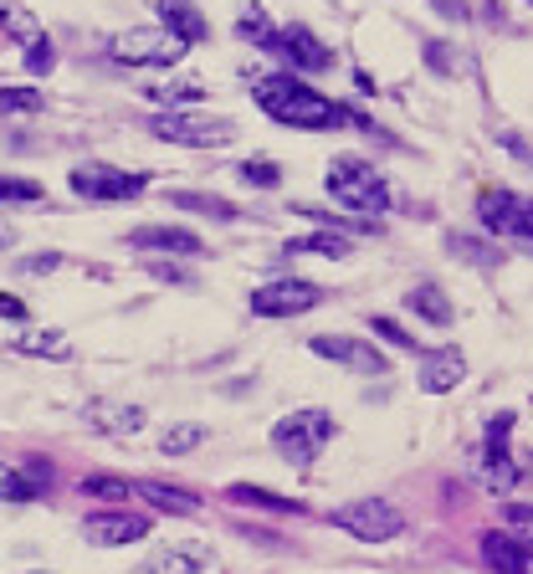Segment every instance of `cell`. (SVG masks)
Segmentation results:
<instances>
[{
  "label": "cell",
  "instance_id": "obj_1",
  "mask_svg": "<svg viewBox=\"0 0 533 574\" xmlns=\"http://www.w3.org/2000/svg\"><path fill=\"white\" fill-rule=\"evenodd\" d=\"M251 98H257V108H262L266 119L287 123V129H303V134H323V129H365V119L354 113V108H344V103L323 98V93H313L308 83H298L293 72H272V77H257L251 83Z\"/></svg>",
  "mask_w": 533,
  "mask_h": 574
},
{
  "label": "cell",
  "instance_id": "obj_2",
  "mask_svg": "<svg viewBox=\"0 0 533 574\" xmlns=\"http://www.w3.org/2000/svg\"><path fill=\"white\" fill-rule=\"evenodd\" d=\"M329 195L344 205V211H354V216H384V211H390V186H384V175L369 165V159H354V154L333 159Z\"/></svg>",
  "mask_w": 533,
  "mask_h": 574
},
{
  "label": "cell",
  "instance_id": "obj_3",
  "mask_svg": "<svg viewBox=\"0 0 533 574\" xmlns=\"http://www.w3.org/2000/svg\"><path fill=\"white\" fill-rule=\"evenodd\" d=\"M333 528H344L365 543H390L405 534V513H400L390 498H354V503H339L329 513Z\"/></svg>",
  "mask_w": 533,
  "mask_h": 574
},
{
  "label": "cell",
  "instance_id": "obj_4",
  "mask_svg": "<svg viewBox=\"0 0 533 574\" xmlns=\"http://www.w3.org/2000/svg\"><path fill=\"white\" fill-rule=\"evenodd\" d=\"M333 416L329 410H318V406H308V410H293V416H283V421L272 426V446L287 456V462H298V467H308L323 446L333 441Z\"/></svg>",
  "mask_w": 533,
  "mask_h": 574
},
{
  "label": "cell",
  "instance_id": "obj_5",
  "mask_svg": "<svg viewBox=\"0 0 533 574\" xmlns=\"http://www.w3.org/2000/svg\"><path fill=\"white\" fill-rule=\"evenodd\" d=\"M150 134L165 139V144H185V150H221L236 139V123L232 119H211V113H159L150 119Z\"/></svg>",
  "mask_w": 533,
  "mask_h": 574
},
{
  "label": "cell",
  "instance_id": "obj_6",
  "mask_svg": "<svg viewBox=\"0 0 533 574\" xmlns=\"http://www.w3.org/2000/svg\"><path fill=\"white\" fill-rule=\"evenodd\" d=\"M108 51H114V62H123V68H175L190 47H185L180 36H169L165 26H159V32H154V26H139V32L118 36Z\"/></svg>",
  "mask_w": 533,
  "mask_h": 574
},
{
  "label": "cell",
  "instance_id": "obj_7",
  "mask_svg": "<svg viewBox=\"0 0 533 574\" xmlns=\"http://www.w3.org/2000/svg\"><path fill=\"white\" fill-rule=\"evenodd\" d=\"M323 303V287L303 283V277H277V283L251 287V313L257 319H298Z\"/></svg>",
  "mask_w": 533,
  "mask_h": 574
},
{
  "label": "cell",
  "instance_id": "obj_8",
  "mask_svg": "<svg viewBox=\"0 0 533 574\" xmlns=\"http://www.w3.org/2000/svg\"><path fill=\"white\" fill-rule=\"evenodd\" d=\"M477 220H483L493 237H523L533 226V201L508 186H487L477 195Z\"/></svg>",
  "mask_w": 533,
  "mask_h": 574
},
{
  "label": "cell",
  "instance_id": "obj_9",
  "mask_svg": "<svg viewBox=\"0 0 533 574\" xmlns=\"http://www.w3.org/2000/svg\"><path fill=\"white\" fill-rule=\"evenodd\" d=\"M518 416L513 410H498L493 421H487V437H483V473H487V488H518L523 482V467L513 462V452H508V437H513Z\"/></svg>",
  "mask_w": 533,
  "mask_h": 574
},
{
  "label": "cell",
  "instance_id": "obj_10",
  "mask_svg": "<svg viewBox=\"0 0 533 574\" xmlns=\"http://www.w3.org/2000/svg\"><path fill=\"white\" fill-rule=\"evenodd\" d=\"M67 186L78 190L83 201H133L144 195V175H129V169H114V165H78L67 175Z\"/></svg>",
  "mask_w": 533,
  "mask_h": 574
},
{
  "label": "cell",
  "instance_id": "obj_11",
  "mask_svg": "<svg viewBox=\"0 0 533 574\" xmlns=\"http://www.w3.org/2000/svg\"><path fill=\"white\" fill-rule=\"evenodd\" d=\"M308 349H313L318 359H333V364L359 370V374H384V370H390V359H384L375 344L350 338V334H318V338H308Z\"/></svg>",
  "mask_w": 533,
  "mask_h": 574
},
{
  "label": "cell",
  "instance_id": "obj_12",
  "mask_svg": "<svg viewBox=\"0 0 533 574\" xmlns=\"http://www.w3.org/2000/svg\"><path fill=\"white\" fill-rule=\"evenodd\" d=\"M83 539L98 543V549H123V543L150 539V518L144 513H123V507H108V513H93L83 524Z\"/></svg>",
  "mask_w": 533,
  "mask_h": 574
},
{
  "label": "cell",
  "instance_id": "obj_13",
  "mask_svg": "<svg viewBox=\"0 0 533 574\" xmlns=\"http://www.w3.org/2000/svg\"><path fill=\"white\" fill-rule=\"evenodd\" d=\"M277 57H287L298 72H323L333 62V51L318 41L303 21H293V26H277Z\"/></svg>",
  "mask_w": 533,
  "mask_h": 574
},
{
  "label": "cell",
  "instance_id": "obj_14",
  "mask_svg": "<svg viewBox=\"0 0 533 574\" xmlns=\"http://www.w3.org/2000/svg\"><path fill=\"white\" fill-rule=\"evenodd\" d=\"M129 247H139V252H159V256H200L205 252V241H200L196 231H185V226H133Z\"/></svg>",
  "mask_w": 533,
  "mask_h": 574
},
{
  "label": "cell",
  "instance_id": "obj_15",
  "mask_svg": "<svg viewBox=\"0 0 533 574\" xmlns=\"http://www.w3.org/2000/svg\"><path fill=\"white\" fill-rule=\"evenodd\" d=\"M483 559L493 574H533V543L523 534H483Z\"/></svg>",
  "mask_w": 533,
  "mask_h": 574
},
{
  "label": "cell",
  "instance_id": "obj_16",
  "mask_svg": "<svg viewBox=\"0 0 533 574\" xmlns=\"http://www.w3.org/2000/svg\"><path fill=\"white\" fill-rule=\"evenodd\" d=\"M159 5V21H165L169 36H180L185 47H196V41H205L211 36V21L200 16L196 0H154Z\"/></svg>",
  "mask_w": 533,
  "mask_h": 574
},
{
  "label": "cell",
  "instance_id": "obj_17",
  "mask_svg": "<svg viewBox=\"0 0 533 574\" xmlns=\"http://www.w3.org/2000/svg\"><path fill=\"white\" fill-rule=\"evenodd\" d=\"M462 374H466L462 349H431L426 364H421V390L426 395H447L451 385H462Z\"/></svg>",
  "mask_w": 533,
  "mask_h": 574
},
{
  "label": "cell",
  "instance_id": "obj_18",
  "mask_svg": "<svg viewBox=\"0 0 533 574\" xmlns=\"http://www.w3.org/2000/svg\"><path fill=\"white\" fill-rule=\"evenodd\" d=\"M133 492H139L150 507H159V513H175V518H196L200 513V498H190L185 488H169V482H154V477L133 482Z\"/></svg>",
  "mask_w": 533,
  "mask_h": 574
},
{
  "label": "cell",
  "instance_id": "obj_19",
  "mask_svg": "<svg viewBox=\"0 0 533 574\" xmlns=\"http://www.w3.org/2000/svg\"><path fill=\"white\" fill-rule=\"evenodd\" d=\"M283 252H293V256H350L354 252V241H350V231H313V237H293V241H283Z\"/></svg>",
  "mask_w": 533,
  "mask_h": 574
},
{
  "label": "cell",
  "instance_id": "obj_20",
  "mask_svg": "<svg viewBox=\"0 0 533 574\" xmlns=\"http://www.w3.org/2000/svg\"><path fill=\"white\" fill-rule=\"evenodd\" d=\"M405 308H411V313H421L426 323H436V328H447V323L457 319V313H451V303H447V292H441V287H431V283L411 287V292H405Z\"/></svg>",
  "mask_w": 533,
  "mask_h": 574
},
{
  "label": "cell",
  "instance_id": "obj_21",
  "mask_svg": "<svg viewBox=\"0 0 533 574\" xmlns=\"http://www.w3.org/2000/svg\"><path fill=\"white\" fill-rule=\"evenodd\" d=\"M21 355H36V359H67L72 355V344H67L62 328H32V334L16 338Z\"/></svg>",
  "mask_w": 533,
  "mask_h": 574
},
{
  "label": "cell",
  "instance_id": "obj_22",
  "mask_svg": "<svg viewBox=\"0 0 533 574\" xmlns=\"http://www.w3.org/2000/svg\"><path fill=\"white\" fill-rule=\"evenodd\" d=\"M236 36H241V41H251V47H262V51H277V26L266 21L262 5H247V11H241V21H236Z\"/></svg>",
  "mask_w": 533,
  "mask_h": 574
},
{
  "label": "cell",
  "instance_id": "obj_23",
  "mask_svg": "<svg viewBox=\"0 0 533 574\" xmlns=\"http://www.w3.org/2000/svg\"><path fill=\"white\" fill-rule=\"evenodd\" d=\"M226 498H232V503H247V507H266V513H303V503L277 498V492H266V488H251V482H232Z\"/></svg>",
  "mask_w": 533,
  "mask_h": 574
},
{
  "label": "cell",
  "instance_id": "obj_24",
  "mask_svg": "<svg viewBox=\"0 0 533 574\" xmlns=\"http://www.w3.org/2000/svg\"><path fill=\"white\" fill-rule=\"evenodd\" d=\"M205 564V549H159L144 564V574H196Z\"/></svg>",
  "mask_w": 533,
  "mask_h": 574
},
{
  "label": "cell",
  "instance_id": "obj_25",
  "mask_svg": "<svg viewBox=\"0 0 533 574\" xmlns=\"http://www.w3.org/2000/svg\"><path fill=\"white\" fill-rule=\"evenodd\" d=\"M169 205L180 211H196V216H216V220H236V205H226L221 195H200V190H175Z\"/></svg>",
  "mask_w": 533,
  "mask_h": 574
},
{
  "label": "cell",
  "instance_id": "obj_26",
  "mask_svg": "<svg viewBox=\"0 0 533 574\" xmlns=\"http://www.w3.org/2000/svg\"><path fill=\"white\" fill-rule=\"evenodd\" d=\"M133 492V482H123V477L114 473H87L83 477V498H98V503H123Z\"/></svg>",
  "mask_w": 533,
  "mask_h": 574
},
{
  "label": "cell",
  "instance_id": "obj_27",
  "mask_svg": "<svg viewBox=\"0 0 533 574\" xmlns=\"http://www.w3.org/2000/svg\"><path fill=\"white\" fill-rule=\"evenodd\" d=\"M200 441H205V426L180 421V426H165V437H159V452H165V456H185V452H196Z\"/></svg>",
  "mask_w": 533,
  "mask_h": 574
},
{
  "label": "cell",
  "instance_id": "obj_28",
  "mask_svg": "<svg viewBox=\"0 0 533 574\" xmlns=\"http://www.w3.org/2000/svg\"><path fill=\"white\" fill-rule=\"evenodd\" d=\"M93 426H103V431H114V437H133V431H139V426H144V410H139V406L93 410Z\"/></svg>",
  "mask_w": 533,
  "mask_h": 574
},
{
  "label": "cell",
  "instance_id": "obj_29",
  "mask_svg": "<svg viewBox=\"0 0 533 574\" xmlns=\"http://www.w3.org/2000/svg\"><path fill=\"white\" fill-rule=\"evenodd\" d=\"M32 498H42V488L32 477L21 467H0V503H32Z\"/></svg>",
  "mask_w": 533,
  "mask_h": 574
},
{
  "label": "cell",
  "instance_id": "obj_30",
  "mask_svg": "<svg viewBox=\"0 0 533 574\" xmlns=\"http://www.w3.org/2000/svg\"><path fill=\"white\" fill-rule=\"evenodd\" d=\"M0 113H42L36 87H0Z\"/></svg>",
  "mask_w": 533,
  "mask_h": 574
},
{
  "label": "cell",
  "instance_id": "obj_31",
  "mask_svg": "<svg viewBox=\"0 0 533 574\" xmlns=\"http://www.w3.org/2000/svg\"><path fill=\"white\" fill-rule=\"evenodd\" d=\"M236 175H241L247 186H257V190H272L277 180H283V169L272 165V159H247V165L236 169Z\"/></svg>",
  "mask_w": 533,
  "mask_h": 574
},
{
  "label": "cell",
  "instance_id": "obj_32",
  "mask_svg": "<svg viewBox=\"0 0 533 574\" xmlns=\"http://www.w3.org/2000/svg\"><path fill=\"white\" fill-rule=\"evenodd\" d=\"M0 201H47V190L36 186V180H16V175H0Z\"/></svg>",
  "mask_w": 533,
  "mask_h": 574
},
{
  "label": "cell",
  "instance_id": "obj_33",
  "mask_svg": "<svg viewBox=\"0 0 533 574\" xmlns=\"http://www.w3.org/2000/svg\"><path fill=\"white\" fill-rule=\"evenodd\" d=\"M369 328H375V334H380L384 344H400V349H411V355L421 349V344H416V334H405V328H400L395 319H384V313H375V319H369Z\"/></svg>",
  "mask_w": 533,
  "mask_h": 574
},
{
  "label": "cell",
  "instance_id": "obj_34",
  "mask_svg": "<svg viewBox=\"0 0 533 574\" xmlns=\"http://www.w3.org/2000/svg\"><path fill=\"white\" fill-rule=\"evenodd\" d=\"M51 62H57L51 41H47V36H32V47H26V72H32V77H47Z\"/></svg>",
  "mask_w": 533,
  "mask_h": 574
},
{
  "label": "cell",
  "instance_id": "obj_35",
  "mask_svg": "<svg viewBox=\"0 0 533 574\" xmlns=\"http://www.w3.org/2000/svg\"><path fill=\"white\" fill-rule=\"evenodd\" d=\"M150 98H159V103H200V98H205V83H165V87H150Z\"/></svg>",
  "mask_w": 533,
  "mask_h": 574
},
{
  "label": "cell",
  "instance_id": "obj_36",
  "mask_svg": "<svg viewBox=\"0 0 533 574\" xmlns=\"http://www.w3.org/2000/svg\"><path fill=\"white\" fill-rule=\"evenodd\" d=\"M451 252L466 256V262H477V267H498V262H502L498 252H477V241H472V237H451Z\"/></svg>",
  "mask_w": 533,
  "mask_h": 574
},
{
  "label": "cell",
  "instance_id": "obj_37",
  "mask_svg": "<svg viewBox=\"0 0 533 574\" xmlns=\"http://www.w3.org/2000/svg\"><path fill=\"white\" fill-rule=\"evenodd\" d=\"M502 518H508L513 528H523V539L533 543V503H508L502 507Z\"/></svg>",
  "mask_w": 533,
  "mask_h": 574
},
{
  "label": "cell",
  "instance_id": "obj_38",
  "mask_svg": "<svg viewBox=\"0 0 533 574\" xmlns=\"http://www.w3.org/2000/svg\"><path fill=\"white\" fill-rule=\"evenodd\" d=\"M150 272H154V277H159V283H175V287H196V277H190V272H180V267H175V262H159V256H154V262H150Z\"/></svg>",
  "mask_w": 533,
  "mask_h": 574
},
{
  "label": "cell",
  "instance_id": "obj_39",
  "mask_svg": "<svg viewBox=\"0 0 533 574\" xmlns=\"http://www.w3.org/2000/svg\"><path fill=\"white\" fill-rule=\"evenodd\" d=\"M57 267H62L57 252H42V256H26V262H21V272H57Z\"/></svg>",
  "mask_w": 533,
  "mask_h": 574
},
{
  "label": "cell",
  "instance_id": "obj_40",
  "mask_svg": "<svg viewBox=\"0 0 533 574\" xmlns=\"http://www.w3.org/2000/svg\"><path fill=\"white\" fill-rule=\"evenodd\" d=\"M0 319L26 323V303H21V298H11V292H0Z\"/></svg>",
  "mask_w": 533,
  "mask_h": 574
},
{
  "label": "cell",
  "instance_id": "obj_41",
  "mask_svg": "<svg viewBox=\"0 0 533 574\" xmlns=\"http://www.w3.org/2000/svg\"><path fill=\"white\" fill-rule=\"evenodd\" d=\"M11 241H16V231H11V226H5V220H0V252H5V247H11Z\"/></svg>",
  "mask_w": 533,
  "mask_h": 574
},
{
  "label": "cell",
  "instance_id": "obj_42",
  "mask_svg": "<svg viewBox=\"0 0 533 574\" xmlns=\"http://www.w3.org/2000/svg\"><path fill=\"white\" fill-rule=\"evenodd\" d=\"M5 21H11V5H5V0H0V26H5Z\"/></svg>",
  "mask_w": 533,
  "mask_h": 574
},
{
  "label": "cell",
  "instance_id": "obj_43",
  "mask_svg": "<svg viewBox=\"0 0 533 574\" xmlns=\"http://www.w3.org/2000/svg\"><path fill=\"white\" fill-rule=\"evenodd\" d=\"M523 241H529V247H533V226H529V231H523Z\"/></svg>",
  "mask_w": 533,
  "mask_h": 574
},
{
  "label": "cell",
  "instance_id": "obj_44",
  "mask_svg": "<svg viewBox=\"0 0 533 574\" xmlns=\"http://www.w3.org/2000/svg\"><path fill=\"white\" fill-rule=\"evenodd\" d=\"M529 5H533V0H529Z\"/></svg>",
  "mask_w": 533,
  "mask_h": 574
}]
</instances>
